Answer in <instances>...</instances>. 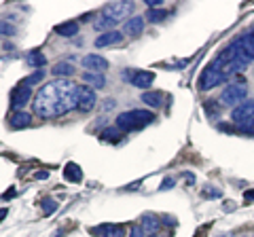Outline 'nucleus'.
<instances>
[{
  "instance_id": "obj_1",
  "label": "nucleus",
  "mask_w": 254,
  "mask_h": 237,
  "mask_svg": "<svg viewBox=\"0 0 254 237\" xmlns=\"http://www.w3.org/2000/svg\"><path fill=\"white\" fill-rule=\"evenodd\" d=\"M78 87L68 78H55L36 91L32 108L41 118H55L78 108Z\"/></svg>"
},
{
  "instance_id": "obj_2",
  "label": "nucleus",
  "mask_w": 254,
  "mask_h": 237,
  "mask_svg": "<svg viewBox=\"0 0 254 237\" xmlns=\"http://www.w3.org/2000/svg\"><path fill=\"white\" fill-rule=\"evenodd\" d=\"M155 121V113L144 108H133V110H127V113H121L117 117V127L125 131H138V129H144L146 125H150Z\"/></svg>"
},
{
  "instance_id": "obj_3",
  "label": "nucleus",
  "mask_w": 254,
  "mask_h": 237,
  "mask_svg": "<svg viewBox=\"0 0 254 237\" xmlns=\"http://www.w3.org/2000/svg\"><path fill=\"white\" fill-rule=\"evenodd\" d=\"M246 100H248V87H246L244 83H233V85H227L225 89H222L218 102L222 106L235 108V106H240L242 102H246Z\"/></svg>"
},
{
  "instance_id": "obj_4",
  "label": "nucleus",
  "mask_w": 254,
  "mask_h": 237,
  "mask_svg": "<svg viewBox=\"0 0 254 237\" xmlns=\"http://www.w3.org/2000/svg\"><path fill=\"white\" fill-rule=\"evenodd\" d=\"M225 81H227V78H225V74H222V70L216 68L214 64H210V66L203 68V72L199 74V81H197V85H199L201 91H210V89H214V87L222 85Z\"/></svg>"
},
{
  "instance_id": "obj_5",
  "label": "nucleus",
  "mask_w": 254,
  "mask_h": 237,
  "mask_svg": "<svg viewBox=\"0 0 254 237\" xmlns=\"http://www.w3.org/2000/svg\"><path fill=\"white\" fill-rule=\"evenodd\" d=\"M30 98H32V89H30V87H26L23 83H19L11 91V108L15 110V113H21V110L26 108V104L30 102Z\"/></svg>"
},
{
  "instance_id": "obj_6",
  "label": "nucleus",
  "mask_w": 254,
  "mask_h": 237,
  "mask_svg": "<svg viewBox=\"0 0 254 237\" xmlns=\"http://www.w3.org/2000/svg\"><path fill=\"white\" fill-rule=\"evenodd\" d=\"M133 11V2H127V0H121V2H110L104 6V13L108 17H113L115 21H123L127 15Z\"/></svg>"
},
{
  "instance_id": "obj_7",
  "label": "nucleus",
  "mask_w": 254,
  "mask_h": 237,
  "mask_svg": "<svg viewBox=\"0 0 254 237\" xmlns=\"http://www.w3.org/2000/svg\"><path fill=\"white\" fill-rule=\"evenodd\" d=\"M95 104H98L95 89H91V87H87V85L78 87V110H81V113H89V110L95 108Z\"/></svg>"
},
{
  "instance_id": "obj_8",
  "label": "nucleus",
  "mask_w": 254,
  "mask_h": 237,
  "mask_svg": "<svg viewBox=\"0 0 254 237\" xmlns=\"http://www.w3.org/2000/svg\"><path fill=\"white\" fill-rule=\"evenodd\" d=\"M81 64H83V68H87V72H100V74H104V70H108V59L102 58V55H98V53L85 55Z\"/></svg>"
},
{
  "instance_id": "obj_9",
  "label": "nucleus",
  "mask_w": 254,
  "mask_h": 237,
  "mask_svg": "<svg viewBox=\"0 0 254 237\" xmlns=\"http://www.w3.org/2000/svg\"><path fill=\"white\" fill-rule=\"evenodd\" d=\"M89 233L93 237H123L125 235V229L123 225H110V223H104V225H98V227H91Z\"/></svg>"
},
{
  "instance_id": "obj_10",
  "label": "nucleus",
  "mask_w": 254,
  "mask_h": 237,
  "mask_svg": "<svg viewBox=\"0 0 254 237\" xmlns=\"http://www.w3.org/2000/svg\"><path fill=\"white\" fill-rule=\"evenodd\" d=\"M252 117H254V100H246L240 106H235L231 110V118H233L235 125L246 121V118H252Z\"/></svg>"
},
{
  "instance_id": "obj_11",
  "label": "nucleus",
  "mask_w": 254,
  "mask_h": 237,
  "mask_svg": "<svg viewBox=\"0 0 254 237\" xmlns=\"http://www.w3.org/2000/svg\"><path fill=\"white\" fill-rule=\"evenodd\" d=\"M129 83L133 87H138V89H146V87L155 83V72H150V70H133Z\"/></svg>"
},
{
  "instance_id": "obj_12",
  "label": "nucleus",
  "mask_w": 254,
  "mask_h": 237,
  "mask_svg": "<svg viewBox=\"0 0 254 237\" xmlns=\"http://www.w3.org/2000/svg\"><path fill=\"white\" fill-rule=\"evenodd\" d=\"M119 21H115L113 17H108L106 13H102V15H98V17L93 19V30H98V32H113L115 30V26H117Z\"/></svg>"
},
{
  "instance_id": "obj_13",
  "label": "nucleus",
  "mask_w": 254,
  "mask_h": 237,
  "mask_svg": "<svg viewBox=\"0 0 254 237\" xmlns=\"http://www.w3.org/2000/svg\"><path fill=\"white\" fill-rule=\"evenodd\" d=\"M123 43V34L119 30H113V32H104L95 38V47H110V45H119Z\"/></svg>"
},
{
  "instance_id": "obj_14",
  "label": "nucleus",
  "mask_w": 254,
  "mask_h": 237,
  "mask_svg": "<svg viewBox=\"0 0 254 237\" xmlns=\"http://www.w3.org/2000/svg\"><path fill=\"white\" fill-rule=\"evenodd\" d=\"M83 83L87 87H91V89H104L106 87V76L100 74V72H83Z\"/></svg>"
},
{
  "instance_id": "obj_15",
  "label": "nucleus",
  "mask_w": 254,
  "mask_h": 237,
  "mask_svg": "<svg viewBox=\"0 0 254 237\" xmlns=\"http://www.w3.org/2000/svg\"><path fill=\"white\" fill-rule=\"evenodd\" d=\"M125 34H129V36H138L142 34V30H144V17H140V15H133V17H129L125 21Z\"/></svg>"
},
{
  "instance_id": "obj_16",
  "label": "nucleus",
  "mask_w": 254,
  "mask_h": 237,
  "mask_svg": "<svg viewBox=\"0 0 254 237\" xmlns=\"http://www.w3.org/2000/svg\"><path fill=\"white\" fill-rule=\"evenodd\" d=\"M30 123H32V115L26 113V110H21V113H13V117L9 118L11 129H26Z\"/></svg>"
},
{
  "instance_id": "obj_17",
  "label": "nucleus",
  "mask_w": 254,
  "mask_h": 237,
  "mask_svg": "<svg viewBox=\"0 0 254 237\" xmlns=\"http://www.w3.org/2000/svg\"><path fill=\"white\" fill-rule=\"evenodd\" d=\"M55 32L64 38H72L78 34V23L76 21H64V23H58L55 26Z\"/></svg>"
},
{
  "instance_id": "obj_18",
  "label": "nucleus",
  "mask_w": 254,
  "mask_h": 237,
  "mask_svg": "<svg viewBox=\"0 0 254 237\" xmlns=\"http://www.w3.org/2000/svg\"><path fill=\"white\" fill-rule=\"evenodd\" d=\"M140 100L144 102L146 106H150V108H159L163 104V93L161 91H144Z\"/></svg>"
},
{
  "instance_id": "obj_19",
  "label": "nucleus",
  "mask_w": 254,
  "mask_h": 237,
  "mask_svg": "<svg viewBox=\"0 0 254 237\" xmlns=\"http://www.w3.org/2000/svg\"><path fill=\"white\" fill-rule=\"evenodd\" d=\"M26 64L30 68H38V70H43V66L47 64V58L43 55V51H30L26 55Z\"/></svg>"
},
{
  "instance_id": "obj_20",
  "label": "nucleus",
  "mask_w": 254,
  "mask_h": 237,
  "mask_svg": "<svg viewBox=\"0 0 254 237\" xmlns=\"http://www.w3.org/2000/svg\"><path fill=\"white\" fill-rule=\"evenodd\" d=\"M64 178H66L68 182H81L83 172H81V168H78L76 163H68L66 170H64Z\"/></svg>"
},
{
  "instance_id": "obj_21",
  "label": "nucleus",
  "mask_w": 254,
  "mask_h": 237,
  "mask_svg": "<svg viewBox=\"0 0 254 237\" xmlns=\"http://www.w3.org/2000/svg\"><path fill=\"white\" fill-rule=\"evenodd\" d=\"M51 72H53L55 76H60V78H64V76H72V74H74V66H72V64H68V61H60V64H55V66L51 68Z\"/></svg>"
},
{
  "instance_id": "obj_22",
  "label": "nucleus",
  "mask_w": 254,
  "mask_h": 237,
  "mask_svg": "<svg viewBox=\"0 0 254 237\" xmlns=\"http://www.w3.org/2000/svg\"><path fill=\"white\" fill-rule=\"evenodd\" d=\"M159 227H161V223L157 220V216H153V214H144V216H142V229L150 231V235H153Z\"/></svg>"
},
{
  "instance_id": "obj_23",
  "label": "nucleus",
  "mask_w": 254,
  "mask_h": 237,
  "mask_svg": "<svg viewBox=\"0 0 254 237\" xmlns=\"http://www.w3.org/2000/svg\"><path fill=\"white\" fill-rule=\"evenodd\" d=\"M237 131L246 133V136H254V117L246 118V121H242V123H237Z\"/></svg>"
},
{
  "instance_id": "obj_24",
  "label": "nucleus",
  "mask_w": 254,
  "mask_h": 237,
  "mask_svg": "<svg viewBox=\"0 0 254 237\" xmlns=\"http://www.w3.org/2000/svg\"><path fill=\"white\" fill-rule=\"evenodd\" d=\"M121 129L119 127H108V129H104L102 131V136H104V140H108V142H117L119 138H121Z\"/></svg>"
},
{
  "instance_id": "obj_25",
  "label": "nucleus",
  "mask_w": 254,
  "mask_h": 237,
  "mask_svg": "<svg viewBox=\"0 0 254 237\" xmlns=\"http://www.w3.org/2000/svg\"><path fill=\"white\" fill-rule=\"evenodd\" d=\"M43 78H45V70H36L34 74H30L26 81H23V85H26V87H32V85H36V83H43Z\"/></svg>"
},
{
  "instance_id": "obj_26",
  "label": "nucleus",
  "mask_w": 254,
  "mask_h": 237,
  "mask_svg": "<svg viewBox=\"0 0 254 237\" xmlns=\"http://www.w3.org/2000/svg\"><path fill=\"white\" fill-rule=\"evenodd\" d=\"M165 15H168L165 11H148L146 17H148L150 23H159V21H163V19H165Z\"/></svg>"
},
{
  "instance_id": "obj_27",
  "label": "nucleus",
  "mask_w": 254,
  "mask_h": 237,
  "mask_svg": "<svg viewBox=\"0 0 254 237\" xmlns=\"http://www.w3.org/2000/svg\"><path fill=\"white\" fill-rule=\"evenodd\" d=\"M55 210H58V203H55L53 199H45V201H43V214H45V216L53 214Z\"/></svg>"
},
{
  "instance_id": "obj_28",
  "label": "nucleus",
  "mask_w": 254,
  "mask_h": 237,
  "mask_svg": "<svg viewBox=\"0 0 254 237\" xmlns=\"http://www.w3.org/2000/svg\"><path fill=\"white\" fill-rule=\"evenodd\" d=\"M15 26H11L9 21H0V36H13Z\"/></svg>"
},
{
  "instance_id": "obj_29",
  "label": "nucleus",
  "mask_w": 254,
  "mask_h": 237,
  "mask_svg": "<svg viewBox=\"0 0 254 237\" xmlns=\"http://www.w3.org/2000/svg\"><path fill=\"white\" fill-rule=\"evenodd\" d=\"M129 237H144V231H142V227L133 225V227L129 229Z\"/></svg>"
},
{
  "instance_id": "obj_30",
  "label": "nucleus",
  "mask_w": 254,
  "mask_h": 237,
  "mask_svg": "<svg viewBox=\"0 0 254 237\" xmlns=\"http://www.w3.org/2000/svg\"><path fill=\"white\" fill-rule=\"evenodd\" d=\"M146 6L150 11H155L157 6H163V0H146Z\"/></svg>"
},
{
  "instance_id": "obj_31",
  "label": "nucleus",
  "mask_w": 254,
  "mask_h": 237,
  "mask_svg": "<svg viewBox=\"0 0 254 237\" xmlns=\"http://www.w3.org/2000/svg\"><path fill=\"white\" fill-rule=\"evenodd\" d=\"M172 186H174V178H165L163 182H161V188H163V191H170Z\"/></svg>"
},
{
  "instance_id": "obj_32",
  "label": "nucleus",
  "mask_w": 254,
  "mask_h": 237,
  "mask_svg": "<svg viewBox=\"0 0 254 237\" xmlns=\"http://www.w3.org/2000/svg\"><path fill=\"white\" fill-rule=\"evenodd\" d=\"M117 106V102L113 100V98H108V100H104V110H113Z\"/></svg>"
},
{
  "instance_id": "obj_33",
  "label": "nucleus",
  "mask_w": 254,
  "mask_h": 237,
  "mask_svg": "<svg viewBox=\"0 0 254 237\" xmlns=\"http://www.w3.org/2000/svg\"><path fill=\"white\" fill-rule=\"evenodd\" d=\"M203 197H220V191L218 188H212V191L208 188V191H203Z\"/></svg>"
},
{
  "instance_id": "obj_34",
  "label": "nucleus",
  "mask_w": 254,
  "mask_h": 237,
  "mask_svg": "<svg viewBox=\"0 0 254 237\" xmlns=\"http://www.w3.org/2000/svg\"><path fill=\"white\" fill-rule=\"evenodd\" d=\"M36 180H45V178H49V172H36Z\"/></svg>"
},
{
  "instance_id": "obj_35",
  "label": "nucleus",
  "mask_w": 254,
  "mask_h": 237,
  "mask_svg": "<svg viewBox=\"0 0 254 237\" xmlns=\"http://www.w3.org/2000/svg\"><path fill=\"white\" fill-rule=\"evenodd\" d=\"M244 197H246V199H254V191H250V193H246Z\"/></svg>"
},
{
  "instance_id": "obj_36",
  "label": "nucleus",
  "mask_w": 254,
  "mask_h": 237,
  "mask_svg": "<svg viewBox=\"0 0 254 237\" xmlns=\"http://www.w3.org/2000/svg\"><path fill=\"white\" fill-rule=\"evenodd\" d=\"M148 237H159V235H155V233H153V235H148Z\"/></svg>"
}]
</instances>
